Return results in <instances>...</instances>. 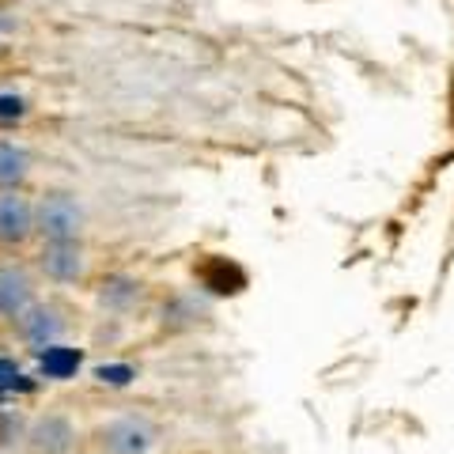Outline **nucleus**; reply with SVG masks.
<instances>
[{"label":"nucleus","mask_w":454,"mask_h":454,"mask_svg":"<svg viewBox=\"0 0 454 454\" xmlns=\"http://www.w3.org/2000/svg\"><path fill=\"white\" fill-rule=\"evenodd\" d=\"M23 114H27L23 95H12V91H4V95H0V125H8V121H20Z\"/></svg>","instance_id":"ddd939ff"},{"label":"nucleus","mask_w":454,"mask_h":454,"mask_svg":"<svg viewBox=\"0 0 454 454\" xmlns=\"http://www.w3.org/2000/svg\"><path fill=\"white\" fill-rule=\"evenodd\" d=\"M83 227V208L73 193H46L35 205V231L46 243H73Z\"/></svg>","instance_id":"f03ea898"},{"label":"nucleus","mask_w":454,"mask_h":454,"mask_svg":"<svg viewBox=\"0 0 454 454\" xmlns=\"http://www.w3.org/2000/svg\"><path fill=\"white\" fill-rule=\"evenodd\" d=\"M20 382V367L12 364V360H0V390L4 387H16Z\"/></svg>","instance_id":"4468645a"},{"label":"nucleus","mask_w":454,"mask_h":454,"mask_svg":"<svg viewBox=\"0 0 454 454\" xmlns=\"http://www.w3.org/2000/svg\"><path fill=\"white\" fill-rule=\"evenodd\" d=\"M98 300H103V307H110V310L133 307L140 300V280H133V277H110L103 284V292H98Z\"/></svg>","instance_id":"1a4fd4ad"},{"label":"nucleus","mask_w":454,"mask_h":454,"mask_svg":"<svg viewBox=\"0 0 454 454\" xmlns=\"http://www.w3.org/2000/svg\"><path fill=\"white\" fill-rule=\"evenodd\" d=\"M38 265H42V273L57 284H76L83 273H88V254H83V247L76 239L73 243H46Z\"/></svg>","instance_id":"20e7f679"},{"label":"nucleus","mask_w":454,"mask_h":454,"mask_svg":"<svg viewBox=\"0 0 454 454\" xmlns=\"http://www.w3.org/2000/svg\"><path fill=\"white\" fill-rule=\"evenodd\" d=\"M61 333H65V318H61V310L50 303H35L31 310L20 315V337L27 345H35L38 352L53 348L57 340H61Z\"/></svg>","instance_id":"39448f33"},{"label":"nucleus","mask_w":454,"mask_h":454,"mask_svg":"<svg viewBox=\"0 0 454 454\" xmlns=\"http://www.w3.org/2000/svg\"><path fill=\"white\" fill-rule=\"evenodd\" d=\"M95 443L103 454H152L160 447V428L140 413H118L98 424Z\"/></svg>","instance_id":"f257e3e1"},{"label":"nucleus","mask_w":454,"mask_h":454,"mask_svg":"<svg viewBox=\"0 0 454 454\" xmlns=\"http://www.w3.org/2000/svg\"><path fill=\"white\" fill-rule=\"evenodd\" d=\"M27 152L12 140H0V186H20L27 178Z\"/></svg>","instance_id":"9d476101"},{"label":"nucleus","mask_w":454,"mask_h":454,"mask_svg":"<svg viewBox=\"0 0 454 454\" xmlns=\"http://www.w3.org/2000/svg\"><path fill=\"white\" fill-rule=\"evenodd\" d=\"M80 348H65V345H53L46 348L38 356V367H42V375L46 379H68V375H76V367H80Z\"/></svg>","instance_id":"6e6552de"},{"label":"nucleus","mask_w":454,"mask_h":454,"mask_svg":"<svg viewBox=\"0 0 454 454\" xmlns=\"http://www.w3.org/2000/svg\"><path fill=\"white\" fill-rule=\"evenodd\" d=\"M35 231V205L20 193H0V247H20Z\"/></svg>","instance_id":"423d86ee"},{"label":"nucleus","mask_w":454,"mask_h":454,"mask_svg":"<svg viewBox=\"0 0 454 454\" xmlns=\"http://www.w3.org/2000/svg\"><path fill=\"white\" fill-rule=\"evenodd\" d=\"M35 307V280L27 269L20 265H4L0 269V315L4 318H20L23 310Z\"/></svg>","instance_id":"0eeeda50"},{"label":"nucleus","mask_w":454,"mask_h":454,"mask_svg":"<svg viewBox=\"0 0 454 454\" xmlns=\"http://www.w3.org/2000/svg\"><path fill=\"white\" fill-rule=\"evenodd\" d=\"M23 439L31 454H68L76 447V424L65 413H42L31 420Z\"/></svg>","instance_id":"7ed1b4c3"},{"label":"nucleus","mask_w":454,"mask_h":454,"mask_svg":"<svg viewBox=\"0 0 454 454\" xmlns=\"http://www.w3.org/2000/svg\"><path fill=\"white\" fill-rule=\"evenodd\" d=\"M205 284L212 292H239L247 284V277L239 273V269L231 265V262H223V258H216L208 265V273H205Z\"/></svg>","instance_id":"9b49d317"},{"label":"nucleus","mask_w":454,"mask_h":454,"mask_svg":"<svg viewBox=\"0 0 454 454\" xmlns=\"http://www.w3.org/2000/svg\"><path fill=\"white\" fill-rule=\"evenodd\" d=\"M95 379L106 382V387H129L137 375H133V367H125V364H103V367H95Z\"/></svg>","instance_id":"f8f14e48"}]
</instances>
